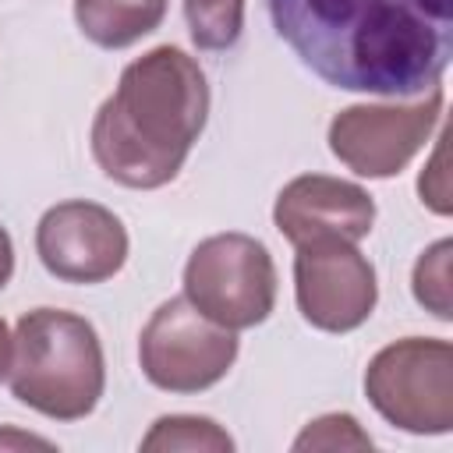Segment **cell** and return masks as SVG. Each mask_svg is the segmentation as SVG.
I'll return each mask as SVG.
<instances>
[{
    "mask_svg": "<svg viewBox=\"0 0 453 453\" xmlns=\"http://www.w3.org/2000/svg\"><path fill=\"white\" fill-rule=\"evenodd\" d=\"M28 446L53 449L46 439H35V435H25V432H11V428H4V432H0V449H28Z\"/></svg>",
    "mask_w": 453,
    "mask_h": 453,
    "instance_id": "17",
    "label": "cell"
},
{
    "mask_svg": "<svg viewBox=\"0 0 453 453\" xmlns=\"http://www.w3.org/2000/svg\"><path fill=\"white\" fill-rule=\"evenodd\" d=\"M209 117V85L195 57L156 46L131 60L92 120V156L124 188L170 184Z\"/></svg>",
    "mask_w": 453,
    "mask_h": 453,
    "instance_id": "2",
    "label": "cell"
},
{
    "mask_svg": "<svg viewBox=\"0 0 453 453\" xmlns=\"http://www.w3.org/2000/svg\"><path fill=\"white\" fill-rule=\"evenodd\" d=\"M7 375L11 393L53 421L92 414L106 386L103 347L92 322L60 308L21 315L11 336Z\"/></svg>",
    "mask_w": 453,
    "mask_h": 453,
    "instance_id": "3",
    "label": "cell"
},
{
    "mask_svg": "<svg viewBox=\"0 0 453 453\" xmlns=\"http://www.w3.org/2000/svg\"><path fill=\"white\" fill-rule=\"evenodd\" d=\"M449 262H453V241H435L414 265V297L425 304L435 319L449 322L453 304H449Z\"/></svg>",
    "mask_w": 453,
    "mask_h": 453,
    "instance_id": "14",
    "label": "cell"
},
{
    "mask_svg": "<svg viewBox=\"0 0 453 453\" xmlns=\"http://www.w3.org/2000/svg\"><path fill=\"white\" fill-rule=\"evenodd\" d=\"M294 449H372L368 432H361L357 418L350 414H322L315 418L297 439Z\"/></svg>",
    "mask_w": 453,
    "mask_h": 453,
    "instance_id": "15",
    "label": "cell"
},
{
    "mask_svg": "<svg viewBox=\"0 0 453 453\" xmlns=\"http://www.w3.org/2000/svg\"><path fill=\"white\" fill-rule=\"evenodd\" d=\"M365 393L389 425L446 435L453 428V347L421 336L382 347L365 372Z\"/></svg>",
    "mask_w": 453,
    "mask_h": 453,
    "instance_id": "4",
    "label": "cell"
},
{
    "mask_svg": "<svg viewBox=\"0 0 453 453\" xmlns=\"http://www.w3.org/2000/svg\"><path fill=\"white\" fill-rule=\"evenodd\" d=\"M446 134H439V145H435V156L428 163V170L421 173L418 180V191H421V202L428 209H435L439 216L449 212V184H446V170H442V159H446V145H442Z\"/></svg>",
    "mask_w": 453,
    "mask_h": 453,
    "instance_id": "16",
    "label": "cell"
},
{
    "mask_svg": "<svg viewBox=\"0 0 453 453\" xmlns=\"http://www.w3.org/2000/svg\"><path fill=\"white\" fill-rule=\"evenodd\" d=\"M142 449L145 453H230L234 439L209 418L170 414L149 428V435L142 439Z\"/></svg>",
    "mask_w": 453,
    "mask_h": 453,
    "instance_id": "12",
    "label": "cell"
},
{
    "mask_svg": "<svg viewBox=\"0 0 453 453\" xmlns=\"http://www.w3.org/2000/svg\"><path fill=\"white\" fill-rule=\"evenodd\" d=\"M184 297L226 329H251L276 304V265L248 234L205 237L184 265Z\"/></svg>",
    "mask_w": 453,
    "mask_h": 453,
    "instance_id": "5",
    "label": "cell"
},
{
    "mask_svg": "<svg viewBox=\"0 0 453 453\" xmlns=\"http://www.w3.org/2000/svg\"><path fill=\"white\" fill-rule=\"evenodd\" d=\"M269 18L304 67L347 92L425 96L453 57V0H269Z\"/></svg>",
    "mask_w": 453,
    "mask_h": 453,
    "instance_id": "1",
    "label": "cell"
},
{
    "mask_svg": "<svg viewBox=\"0 0 453 453\" xmlns=\"http://www.w3.org/2000/svg\"><path fill=\"white\" fill-rule=\"evenodd\" d=\"M138 361L152 386L166 393H202L237 361V336L202 315L188 297H170L145 322Z\"/></svg>",
    "mask_w": 453,
    "mask_h": 453,
    "instance_id": "6",
    "label": "cell"
},
{
    "mask_svg": "<svg viewBox=\"0 0 453 453\" xmlns=\"http://www.w3.org/2000/svg\"><path fill=\"white\" fill-rule=\"evenodd\" d=\"M35 251L46 273L64 283H103L127 258V230L110 209L74 198L42 212Z\"/></svg>",
    "mask_w": 453,
    "mask_h": 453,
    "instance_id": "9",
    "label": "cell"
},
{
    "mask_svg": "<svg viewBox=\"0 0 453 453\" xmlns=\"http://www.w3.org/2000/svg\"><path fill=\"white\" fill-rule=\"evenodd\" d=\"M7 368H11V333H7V326L0 319V379L7 375Z\"/></svg>",
    "mask_w": 453,
    "mask_h": 453,
    "instance_id": "19",
    "label": "cell"
},
{
    "mask_svg": "<svg viewBox=\"0 0 453 453\" xmlns=\"http://www.w3.org/2000/svg\"><path fill=\"white\" fill-rule=\"evenodd\" d=\"M442 117V88L403 106H347L329 124L333 156L361 177L400 173Z\"/></svg>",
    "mask_w": 453,
    "mask_h": 453,
    "instance_id": "7",
    "label": "cell"
},
{
    "mask_svg": "<svg viewBox=\"0 0 453 453\" xmlns=\"http://www.w3.org/2000/svg\"><path fill=\"white\" fill-rule=\"evenodd\" d=\"M11 273H14V244H11V234L0 226V290L7 287Z\"/></svg>",
    "mask_w": 453,
    "mask_h": 453,
    "instance_id": "18",
    "label": "cell"
},
{
    "mask_svg": "<svg viewBox=\"0 0 453 453\" xmlns=\"http://www.w3.org/2000/svg\"><path fill=\"white\" fill-rule=\"evenodd\" d=\"M276 230L294 244L308 241H350L357 244L368 237L375 223V202L365 188L326 177V173H304L294 177L273 205Z\"/></svg>",
    "mask_w": 453,
    "mask_h": 453,
    "instance_id": "10",
    "label": "cell"
},
{
    "mask_svg": "<svg viewBox=\"0 0 453 453\" xmlns=\"http://www.w3.org/2000/svg\"><path fill=\"white\" fill-rule=\"evenodd\" d=\"M184 18L195 46L230 50L244 28V0H184Z\"/></svg>",
    "mask_w": 453,
    "mask_h": 453,
    "instance_id": "13",
    "label": "cell"
},
{
    "mask_svg": "<svg viewBox=\"0 0 453 453\" xmlns=\"http://www.w3.org/2000/svg\"><path fill=\"white\" fill-rule=\"evenodd\" d=\"M166 0H74V21L85 39L103 50H124L156 32Z\"/></svg>",
    "mask_w": 453,
    "mask_h": 453,
    "instance_id": "11",
    "label": "cell"
},
{
    "mask_svg": "<svg viewBox=\"0 0 453 453\" xmlns=\"http://www.w3.org/2000/svg\"><path fill=\"white\" fill-rule=\"evenodd\" d=\"M294 294L304 322L350 333L372 315L379 283L372 262L350 241H308L294 258Z\"/></svg>",
    "mask_w": 453,
    "mask_h": 453,
    "instance_id": "8",
    "label": "cell"
}]
</instances>
